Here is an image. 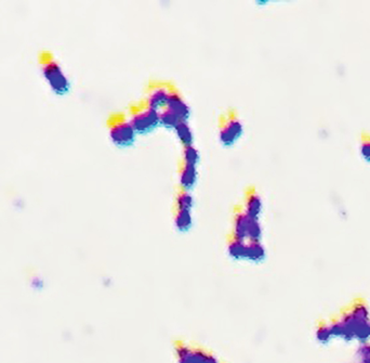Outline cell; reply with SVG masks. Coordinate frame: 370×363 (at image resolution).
<instances>
[{
    "mask_svg": "<svg viewBox=\"0 0 370 363\" xmlns=\"http://www.w3.org/2000/svg\"><path fill=\"white\" fill-rule=\"evenodd\" d=\"M38 62L41 73H43L44 78L49 85L50 89L56 96L63 97L68 95L70 91V81L53 55L48 51H41Z\"/></svg>",
    "mask_w": 370,
    "mask_h": 363,
    "instance_id": "6da1fadb",
    "label": "cell"
},
{
    "mask_svg": "<svg viewBox=\"0 0 370 363\" xmlns=\"http://www.w3.org/2000/svg\"><path fill=\"white\" fill-rule=\"evenodd\" d=\"M159 111L149 107L143 100L129 107L128 119L137 134H149L160 126Z\"/></svg>",
    "mask_w": 370,
    "mask_h": 363,
    "instance_id": "7a4b0ae2",
    "label": "cell"
},
{
    "mask_svg": "<svg viewBox=\"0 0 370 363\" xmlns=\"http://www.w3.org/2000/svg\"><path fill=\"white\" fill-rule=\"evenodd\" d=\"M110 141L119 149H128L136 143L137 132L128 116L122 113L111 114L107 120Z\"/></svg>",
    "mask_w": 370,
    "mask_h": 363,
    "instance_id": "3957f363",
    "label": "cell"
},
{
    "mask_svg": "<svg viewBox=\"0 0 370 363\" xmlns=\"http://www.w3.org/2000/svg\"><path fill=\"white\" fill-rule=\"evenodd\" d=\"M244 133V126L238 117L233 112L227 113L221 121L219 139L220 142L225 148H231Z\"/></svg>",
    "mask_w": 370,
    "mask_h": 363,
    "instance_id": "277c9868",
    "label": "cell"
},
{
    "mask_svg": "<svg viewBox=\"0 0 370 363\" xmlns=\"http://www.w3.org/2000/svg\"><path fill=\"white\" fill-rule=\"evenodd\" d=\"M172 89L173 86L164 83V81H151L146 87V93L143 101L152 109L160 112L163 109H166L168 99Z\"/></svg>",
    "mask_w": 370,
    "mask_h": 363,
    "instance_id": "5b68a950",
    "label": "cell"
},
{
    "mask_svg": "<svg viewBox=\"0 0 370 363\" xmlns=\"http://www.w3.org/2000/svg\"><path fill=\"white\" fill-rule=\"evenodd\" d=\"M166 109L177 115L181 121H187L190 120L191 109L174 87L169 96Z\"/></svg>",
    "mask_w": 370,
    "mask_h": 363,
    "instance_id": "8992f818",
    "label": "cell"
},
{
    "mask_svg": "<svg viewBox=\"0 0 370 363\" xmlns=\"http://www.w3.org/2000/svg\"><path fill=\"white\" fill-rule=\"evenodd\" d=\"M251 218L247 215L244 209H239L234 216L233 220V237L234 239L247 241L248 240V231Z\"/></svg>",
    "mask_w": 370,
    "mask_h": 363,
    "instance_id": "52a82bcc",
    "label": "cell"
},
{
    "mask_svg": "<svg viewBox=\"0 0 370 363\" xmlns=\"http://www.w3.org/2000/svg\"><path fill=\"white\" fill-rule=\"evenodd\" d=\"M243 209L251 219L259 220L263 210V203L261 197L255 191H249L247 193V196L245 198Z\"/></svg>",
    "mask_w": 370,
    "mask_h": 363,
    "instance_id": "ba28073f",
    "label": "cell"
},
{
    "mask_svg": "<svg viewBox=\"0 0 370 363\" xmlns=\"http://www.w3.org/2000/svg\"><path fill=\"white\" fill-rule=\"evenodd\" d=\"M197 167L182 163L180 169V186L181 190L190 192L197 182Z\"/></svg>",
    "mask_w": 370,
    "mask_h": 363,
    "instance_id": "9c48e42d",
    "label": "cell"
},
{
    "mask_svg": "<svg viewBox=\"0 0 370 363\" xmlns=\"http://www.w3.org/2000/svg\"><path fill=\"white\" fill-rule=\"evenodd\" d=\"M228 255L235 260H243L247 257V242L232 238L228 242Z\"/></svg>",
    "mask_w": 370,
    "mask_h": 363,
    "instance_id": "30bf717a",
    "label": "cell"
},
{
    "mask_svg": "<svg viewBox=\"0 0 370 363\" xmlns=\"http://www.w3.org/2000/svg\"><path fill=\"white\" fill-rule=\"evenodd\" d=\"M174 225L181 233L190 231L193 226V217L190 210H177L174 216Z\"/></svg>",
    "mask_w": 370,
    "mask_h": 363,
    "instance_id": "8fae6325",
    "label": "cell"
},
{
    "mask_svg": "<svg viewBox=\"0 0 370 363\" xmlns=\"http://www.w3.org/2000/svg\"><path fill=\"white\" fill-rule=\"evenodd\" d=\"M265 258V248L261 242H247V260L259 262Z\"/></svg>",
    "mask_w": 370,
    "mask_h": 363,
    "instance_id": "7c38bea8",
    "label": "cell"
},
{
    "mask_svg": "<svg viewBox=\"0 0 370 363\" xmlns=\"http://www.w3.org/2000/svg\"><path fill=\"white\" fill-rule=\"evenodd\" d=\"M174 132L177 134L179 141L183 145V148L184 146L194 145V133L190 125L187 124V121H181L174 129Z\"/></svg>",
    "mask_w": 370,
    "mask_h": 363,
    "instance_id": "4fadbf2b",
    "label": "cell"
},
{
    "mask_svg": "<svg viewBox=\"0 0 370 363\" xmlns=\"http://www.w3.org/2000/svg\"><path fill=\"white\" fill-rule=\"evenodd\" d=\"M159 121H160V126L169 130H174L181 122L179 117L175 114H173L171 111H169L167 109H163L162 111H160Z\"/></svg>",
    "mask_w": 370,
    "mask_h": 363,
    "instance_id": "5bb4252c",
    "label": "cell"
},
{
    "mask_svg": "<svg viewBox=\"0 0 370 363\" xmlns=\"http://www.w3.org/2000/svg\"><path fill=\"white\" fill-rule=\"evenodd\" d=\"M194 206V198L190 192L180 190L175 196V208L177 210H190L192 212Z\"/></svg>",
    "mask_w": 370,
    "mask_h": 363,
    "instance_id": "9a60e30c",
    "label": "cell"
},
{
    "mask_svg": "<svg viewBox=\"0 0 370 363\" xmlns=\"http://www.w3.org/2000/svg\"><path fill=\"white\" fill-rule=\"evenodd\" d=\"M199 161H201V155H199V152L195 146L194 145L184 146L183 160H182V163L189 164V165H193V166L197 167Z\"/></svg>",
    "mask_w": 370,
    "mask_h": 363,
    "instance_id": "2e32d148",
    "label": "cell"
},
{
    "mask_svg": "<svg viewBox=\"0 0 370 363\" xmlns=\"http://www.w3.org/2000/svg\"><path fill=\"white\" fill-rule=\"evenodd\" d=\"M263 236V230L260 225L259 220L252 219L249 226L248 231V241L251 242H261V239Z\"/></svg>",
    "mask_w": 370,
    "mask_h": 363,
    "instance_id": "e0dca14e",
    "label": "cell"
},
{
    "mask_svg": "<svg viewBox=\"0 0 370 363\" xmlns=\"http://www.w3.org/2000/svg\"><path fill=\"white\" fill-rule=\"evenodd\" d=\"M317 339L320 343H327L330 341V339L332 338V334H331V331H330V326L327 325V324H321L318 326V329H317Z\"/></svg>",
    "mask_w": 370,
    "mask_h": 363,
    "instance_id": "ac0fdd59",
    "label": "cell"
},
{
    "mask_svg": "<svg viewBox=\"0 0 370 363\" xmlns=\"http://www.w3.org/2000/svg\"><path fill=\"white\" fill-rule=\"evenodd\" d=\"M357 356L361 360H365L370 358V344L363 343L357 349Z\"/></svg>",
    "mask_w": 370,
    "mask_h": 363,
    "instance_id": "d6986e66",
    "label": "cell"
},
{
    "mask_svg": "<svg viewBox=\"0 0 370 363\" xmlns=\"http://www.w3.org/2000/svg\"><path fill=\"white\" fill-rule=\"evenodd\" d=\"M361 154L364 160H365L367 163H370V141L369 140H366V141H364L362 143Z\"/></svg>",
    "mask_w": 370,
    "mask_h": 363,
    "instance_id": "ffe728a7",
    "label": "cell"
},
{
    "mask_svg": "<svg viewBox=\"0 0 370 363\" xmlns=\"http://www.w3.org/2000/svg\"><path fill=\"white\" fill-rule=\"evenodd\" d=\"M361 363H370V358L365 359V360H361Z\"/></svg>",
    "mask_w": 370,
    "mask_h": 363,
    "instance_id": "44dd1931",
    "label": "cell"
}]
</instances>
